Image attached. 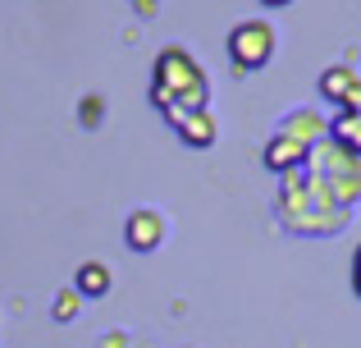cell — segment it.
Listing matches in <instances>:
<instances>
[{
  "instance_id": "277c9868",
  "label": "cell",
  "mask_w": 361,
  "mask_h": 348,
  "mask_svg": "<svg viewBox=\"0 0 361 348\" xmlns=\"http://www.w3.org/2000/svg\"><path fill=\"white\" fill-rule=\"evenodd\" d=\"M302 170L316 179L338 206L357 211V202H361V156H353L348 147H338L334 138H325V143L311 147V156H307Z\"/></svg>"
},
{
  "instance_id": "8992f818",
  "label": "cell",
  "mask_w": 361,
  "mask_h": 348,
  "mask_svg": "<svg viewBox=\"0 0 361 348\" xmlns=\"http://www.w3.org/2000/svg\"><path fill=\"white\" fill-rule=\"evenodd\" d=\"M165 215L156 211V206H137V211H128V220H123V243H128L133 252H156L160 243H165Z\"/></svg>"
},
{
  "instance_id": "5bb4252c",
  "label": "cell",
  "mask_w": 361,
  "mask_h": 348,
  "mask_svg": "<svg viewBox=\"0 0 361 348\" xmlns=\"http://www.w3.org/2000/svg\"><path fill=\"white\" fill-rule=\"evenodd\" d=\"M133 9H137V14L147 18V14H156V0H133Z\"/></svg>"
},
{
  "instance_id": "6da1fadb",
  "label": "cell",
  "mask_w": 361,
  "mask_h": 348,
  "mask_svg": "<svg viewBox=\"0 0 361 348\" xmlns=\"http://www.w3.org/2000/svg\"><path fill=\"white\" fill-rule=\"evenodd\" d=\"M274 215H279V224L288 234H302V239H334V234H343L348 224H353L357 211H348V206H338L334 197L325 193V188L316 184L307 170H293L279 179V197H274Z\"/></svg>"
},
{
  "instance_id": "7a4b0ae2",
  "label": "cell",
  "mask_w": 361,
  "mask_h": 348,
  "mask_svg": "<svg viewBox=\"0 0 361 348\" xmlns=\"http://www.w3.org/2000/svg\"><path fill=\"white\" fill-rule=\"evenodd\" d=\"M151 106L169 119L188 115V110L211 106V78H206L202 60L188 46H165L151 64Z\"/></svg>"
},
{
  "instance_id": "4fadbf2b",
  "label": "cell",
  "mask_w": 361,
  "mask_h": 348,
  "mask_svg": "<svg viewBox=\"0 0 361 348\" xmlns=\"http://www.w3.org/2000/svg\"><path fill=\"white\" fill-rule=\"evenodd\" d=\"M353 294L361 298V243L353 248Z\"/></svg>"
},
{
  "instance_id": "8fae6325",
  "label": "cell",
  "mask_w": 361,
  "mask_h": 348,
  "mask_svg": "<svg viewBox=\"0 0 361 348\" xmlns=\"http://www.w3.org/2000/svg\"><path fill=\"white\" fill-rule=\"evenodd\" d=\"M78 312H82V294H78V289H73V284H64L60 294L51 298V316H55V321H60V325H69V321H73V316H78Z\"/></svg>"
},
{
  "instance_id": "ba28073f",
  "label": "cell",
  "mask_w": 361,
  "mask_h": 348,
  "mask_svg": "<svg viewBox=\"0 0 361 348\" xmlns=\"http://www.w3.org/2000/svg\"><path fill=\"white\" fill-rule=\"evenodd\" d=\"M73 289L82 294V303H87V298H106L110 289H115V270H110L106 261H82V266L73 270Z\"/></svg>"
},
{
  "instance_id": "5b68a950",
  "label": "cell",
  "mask_w": 361,
  "mask_h": 348,
  "mask_svg": "<svg viewBox=\"0 0 361 348\" xmlns=\"http://www.w3.org/2000/svg\"><path fill=\"white\" fill-rule=\"evenodd\" d=\"M279 51V32H274L270 18H243L229 28V60L238 73H256L274 60Z\"/></svg>"
},
{
  "instance_id": "9c48e42d",
  "label": "cell",
  "mask_w": 361,
  "mask_h": 348,
  "mask_svg": "<svg viewBox=\"0 0 361 348\" xmlns=\"http://www.w3.org/2000/svg\"><path fill=\"white\" fill-rule=\"evenodd\" d=\"M357 78H361V73L353 69V60H343V64H329V69L320 73L316 92H320L325 101H334V106H343V101H348V92L357 88Z\"/></svg>"
},
{
  "instance_id": "30bf717a",
  "label": "cell",
  "mask_w": 361,
  "mask_h": 348,
  "mask_svg": "<svg viewBox=\"0 0 361 348\" xmlns=\"http://www.w3.org/2000/svg\"><path fill=\"white\" fill-rule=\"evenodd\" d=\"M329 138H334L338 147H348L353 156H361V115H353V110H338V115L329 119Z\"/></svg>"
},
{
  "instance_id": "7c38bea8",
  "label": "cell",
  "mask_w": 361,
  "mask_h": 348,
  "mask_svg": "<svg viewBox=\"0 0 361 348\" xmlns=\"http://www.w3.org/2000/svg\"><path fill=\"white\" fill-rule=\"evenodd\" d=\"M101 115H106V101H101V97H87V101L78 106V119H82V128H97V124H101Z\"/></svg>"
},
{
  "instance_id": "9a60e30c",
  "label": "cell",
  "mask_w": 361,
  "mask_h": 348,
  "mask_svg": "<svg viewBox=\"0 0 361 348\" xmlns=\"http://www.w3.org/2000/svg\"><path fill=\"white\" fill-rule=\"evenodd\" d=\"M261 5H274V9H279V5H293V0H261Z\"/></svg>"
},
{
  "instance_id": "52a82bcc",
  "label": "cell",
  "mask_w": 361,
  "mask_h": 348,
  "mask_svg": "<svg viewBox=\"0 0 361 348\" xmlns=\"http://www.w3.org/2000/svg\"><path fill=\"white\" fill-rule=\"evenodd\" d=\"M169 128L178 133V143H183V147H197V152L215 147V138H220V124H215L211 106H206V110H188V115L169 119Z\"/></svg>"
},
{
  "instance_id": "3957f363",
  "label": "cell",
  "mask_w": 361,
  "mask_h": 348,
  "mask_svg": "<svg viewBox=\"0 0 361 348\" xmlns=\"http://www.w3.org/2000/svg\"><path fill=\"white\" fill-rule=\"evenodd\" d=\"M329 138V119L320 115V110H311V106H298V110H288V115L274 124V133H270V143H265V152H261V161H265V170L270 174H293L298 165H307V156H311V147L316 143H325Z\"/></svg>"
}]
</instances>
